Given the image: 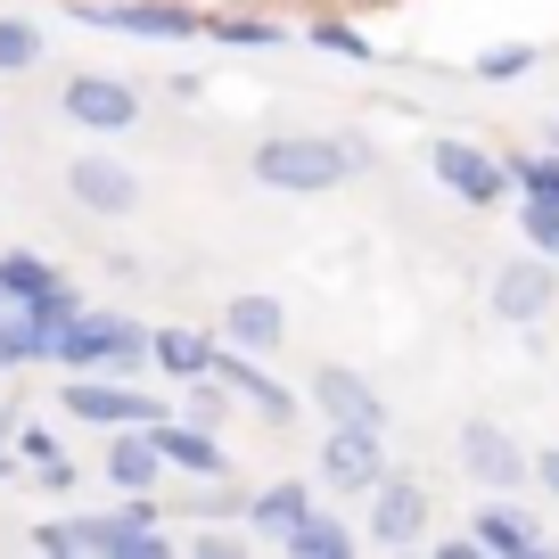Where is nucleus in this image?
<instances>
[{
  "instance_id": "nucleus-1",
  "label": "nucleus",
  "mask_w": 559,
  "mask_h": 559,
  "mask_svg": "<svg viewBox=\"0 0 559 559\" xmlns=\"http://www.w3.org/2000/svg\"><path fill=\"white\" fill-rule=\"evenodd\" d=\"M34 551H50V559H174V535L157 526V493H123L99 519H41Z\"/></svg>"
},
{
  "instance_id": "nucleus-2",
  "label": "nucleus",
  "mask_w": 559,
  "mask_h": 559,
  "mask_svg": "<svg viewBox=\"0 0 559 559\" xmlns=\"http://www.w3.org/2000/svg\"><path fill=\"white\" fill-rule=\"evenodd\" d=\"M247 174H255L263 190H280V198H330L337 181H354V157H346V132H337V140H321V132H272V140H255Z\"/></svg>"
},
{
  "instance_id": "nucleus-3",
  "label": "nucleus",
  "mask_w": 559,
  "mask_h": 559,
  "mask_svg": "<svg viewBox=\"0 0 559 559\" xmlns=\"http://www.w3.org/2000/svg\"><path fill=\"white\" fill-rule=\"evenodd\" d=\"M58 370H107V379H140L148 370V330L132 313H107V305H83L67 330L50 337Z\"/></svg>"
},
{
  "instance_id": "nucleus-4",
  "label": "nucleus",
  "mask_w": 559,
  "mask_h": 559,
  "mask_svg": "<svg viewBox=\"0 0 559 559\" xmlns=\"http://www.w3.org/2000/svg\"><path fill=\"white\" fill-rule=\"evenodd\" d=\"M67 17L91 25V34H140V41H190L206 34L190 0H67Z\"/></svg>"
},
{
  "instance_id": "nucleus-5",
  "label": "nucleus",
  "mask_w": 559,
  "mask_h": 559,
  "mask_svg": "<svg viewBox=\"0 0 559 559\" xmlns=\"http://www.w3.org/2000/svg\"><path fill=\"white\" fill-rule=\"evenodd\" d=\"M428 174H437V190H453L461 206H502L510 198V165L493 157V148H477V140H461V132L428 140Z\"/></svg>"
},
{
  "instance_id": "nucleus-6",
  "label": "nucleus",
  "mask_w": 559,
  "mask_h": 559,
  "mask_svg": "<svg viewBox=\"0 0 559 559\" xmlns=\"http://www.w3.org/2000/svg\"><path fill=\"white\" fill-rule=\"evenodd\" d=\"M58 412L83 419V428H148V419H165V403L140 379H67L58 386Z\"/></svg>"
},
{
  "instance_id": "nucleus-7",
  "label": "nucleus",
  "mask_w": 559,
  "mask_h": 559,
  "mask_svg": "<svg viewBox=\"0 0 559 559\" xmlns=\"http://www.w3.org/2000/svg\"><path fill=\"white\" fill-rule=\"evenodd\" d=\"M362 502H370V543H379V551H412V543H428V526H437L428 486H412V477H395V469H386Z\"/></svg>"
},
{
  "instance_id": "nucleus-8",
  "label": "nucleus",
  "mask_w": 559,
  "mask_h": 559,
  "mask_svg": "<svg viewBox=\"0 0 559 559\" xmlns=\"http://www.w3.org/2000/svg\"><path fill=\"white\" fill-rule=\"evenodd\" d=\"M386 477V428H337L321 437V486L330 493H370Z\"/></svg>"
},
{
  "instance_id": "nucleus-9",
  "label": "nucleus",
  "mask_w": 559,
  "mask_h": 559,
  "mask_svg": "<svg viewBox=\"0 0 559 559\" xmlns=\"http://www.w3.org/2000/svg\"><path fill=\"white\" fill-rule=\"evenodd\" d=\"M67 198L83 214H99V223H123V214L140 206V174L123 157H107V148H91V157L67 165Z\"/></svg>"
},
{
  "instance_id": "nucleus-10",
  "label": "nucleus",
  "mask_w": 559,
  "mask_h": 559,
  "mask_svg": "<svg viewBox=\"0 0 559 559\" xmlns=\"http://www.w3.org/2000/svg\"><path fill=\"white\" fill-rule=\"evenodd\" d=\"M551 305H559V263L551 255H510L502 272H493V313H502L510 330H535Z\"/></svg>"
},
{
  "instance_id": "nucleus-11",
  "label": "nucleus",
  "mask_w": 559,
  "mask_h": 559,
  "mask_svg": "<svg viewBox=\"0 0 559 559\" xmlns=\"http://www.w3.org/2000/svg\"><path fill=\"white\" fill-rule=\"evenodd\" d=\"M148 444H157V461L165 469H181V477H230V444H223V428H198V419H148Z\"/></svg>"
},
{
  "instance_id": "nucleus-12",
  "label": "nucleus",
  "mask_w": 559,
  "mask_h": 559,
  "mask_svg": "<svg viewBox=\"0 0 559 559\" xmlns=\"http://www.w3.org/2000/svg\"><path fill=\"white\" fill-rule=\"evenodd\" d=\"M58 107H67L83 132H132L140 123V91L123 83V74H67Z\"/></svg>"
},
{
  "instance_id": "nucleus-13",
  "label": "nucleus",
  "mask_w": 559,
  "mask_h": 559,
  "mask_svg": "<svg viewBox=\"0 0 559 559\" xmlns=\"http://www.w3.org/2000/svg\"><path fill=\"white\" fill-rule=\"evenodd\" d=\"M461 469L486 493H519L526 486V444L510 437V428H493V419H469V428H461Z\"/></svg>"
},
{
  "instance_id": "nucleus-14",
  "label": "nucleus",
  "mask_w": 559,
  "mask_h": 559,
  "mask_svg": "<svg viewBox=\"0 0 559 559\" xmlns=\"http://www.w3.org/2000/svg\"><path fill=\"white\" fill-rule=\"evenodd\" d=\"M214 379L230 386V403H247V412H255V419H272V428H280V419H297V386H280L272 370L255 362V354L223 346V337H214Z\"/></svg>"
},
{
  "instance_id": "nucleus-15",
  "label": "nucleus",
  "mask_w": 559,
  "mask_h": 559,
  "mask_svg": "<svg viewBox=\"0 0 559 559\" xmlns=\"http://www.w3.org/2000/svg\"><path fill=\"white\" fill-rule=\"evenodd\" d=\"M313 412L337 419V428H386L379 386H370L362 370H346V362H321V370H313Z\"/></svg>"
},
{
  "instance_id": "nucleus-16",
  "label": "nucleus",
  "mask_w": 559,
  "mask_h": 559,
  "mask_svg": "<svg viewBox=\"0 0 559 559\" xmlns=\"http://www.w3.org/2000/svg\"><path fill=\"white\" fill-rule=\"evenodd\" d=\"M469 535H477V551H486V559H535V551H551V543H543V526L526 519V510L510 502V493H493V502H477Z\"/></svg>"
},
{
  "instance_id": "nucleus-17",
  "label": "nucleus",
  "mask_w": 559,
  "mask_h": 559,
  "mask_svg": "<svg viewBox=\"0 0 559 559\" xmlns=\"http://www.w3.org/2000/svg\"><path fill=\"white\" fill-rule=\"evenodd\" d=\"M280 337H288V305H280V297H230V305H223V346L272 354Z\"/></svg>"
},
{
  "instance_id": "nucleus-18",
  "label": "nucleus",
  "mask_w": 559,
  "mask_h": 559,
  "mask_svg": "<svg viewBox=\"0 0 559 559\" xmlns=\"http://www.w3.org/2000/svg\"><path fill=\"white\" fill-rule=\"evenodd\" d=\"M165 461L148 444V428H107V486L116 493H157Z\"/></svg>"
},
{
  "instance_id": "nucleus-19",
  "label": "nucleus",
  "mask_w": 559,
  "mask_h": 559,
  "mask_svg": "<svg viewBox=\"0 0 559 559\" xmlns=\"http://www.w3.org/2000/svg\"><path fill=\"white\" fill-rule=\"evenodd\" d=\"M148 370H165V379H206L214 370V337L206 330H148Z\"/></svg>"
},
{
  "instance_id": "nucleus-20",
  "label": "nucleus",
  "mask_w": 559,
  "mask_h": 559,
  "mask_svg": "<svg viewBox=\"0 0 559 559\" xmlns=\"http://www.w3.org/2000/svg\"><path fill=\"white\" fill-rule=\"evenodd\" d=\"M305 510H313V486H305V477H280V486H263L255 502H247V526H255L263 543H288V526H297Z\"/></svg>"
},
{
  "instance_id": "nucleus-21",
  "label": "nucleus",
  "mask_w": 559,
  "mask_h": 559,
  "mask_svg": "<svg viewBox=\"0 0 559 559\" xmlns=\"http://www.w3.org/2000/svg\"><path fill=\"white\" fill-rule=\"evenodd\" d=\"M25 362H50V330L17 297H0V370H25Z\"/></svg>"
},
{
  "instance_id": "nucleus-22",
  "label": "nucleus",
  "mask_w": 559,
  "mask_h": 559,
  "mask_svg": "<svg viewBox=\"0 0 559 559\" xmlns=\"http://www.w3.org/2000/svg\"><path fill=\"white\" fill-rule=\"evenodd\" d=\"M305 41L330 50V58H354V67H379V41H370L354 17H337V9H313V17H305Z\"/></svg>"
},
{
  "instance_id": "nucleus-23",
  "label": "nucleus",
  "mask_w": 559,
  "mask_h": 559,
  "mask_svg": "<svg viewBox=\"0 0 559 559\" xmlns=\"http://www.w3.org/2000/svg\"><path fill=\"white\" fill-rule=\"evenodd\" d=\"M280 551H297V559H354V526H337L330 510H305L297 526H288V543H280Z\"/></svg>"
},
{
  "instance_id": "nucleus-24",
  "label": "nucleus",
  "mask_w": 559,
  "mask_h": 559,
  "mask_svg": "<svg viewBox=\"0 0 559 559\" xmlns=\"http://www.w3.org/2000/svg\"><path fill=\"white\" fill-rule=\"evenodd\" d=\"M206 34L230 41V50H272V41H288V25H280V17H255V9H247V17L230 9V17H206Z\"/></svg>"
},
{
  "instance_id": "nucleus-25",
  "label": "nucleus",
  "mask_w": 559,
  "mask_h": 559,
  "mask_svg": "<svg viewBox=\"0 0 559 559\" xmlns=\"http://www.w3.org/2000/svg\"><path fill=\"white\" fill-rule=\"evenodd\" d=\"M50 280H58V272L34 255V247H0V297H17V305H25V297H41Z\"/></svg>"
},
{
  "instance_id": "nucleus-26",
  "label": "nucleus",
  "mask_w": 559,
  "mask_h": 559,
  "mask_svg": "<svg viewBox=\"0 0 559 559\" xmlns=\"http://www.w3.org/2000/svg\"><path fill=\"white\" fill-rule=\"evenodd\" d=\"M510 165V198H559V148L543 140L535 157H502Z\"/></svg>"
},
{
  "instance_id": "nucleus-27",
  "label": "nucleus",
  "mask_w": 559,
  "mask_h": 559,
  "mask_svg": "<svg viewBox=\"0 0 559 559\" xmlns=\"http://www.w3.org/2000/svg\"><path fill=\"white\" fill-rule=\"evenodd\" d=\"M41 50H50V41H41L34 17H0V74H34Z\"/></svg>"
},
{
  "instance_id": "nucleus-28",
  "label": "nucleus",
  "mask_w": 559,
  "mask_h": 559,
  "mask_svg": "<svg viewBox=\"0 0 559 559\" xmlns=\"http://www.w3.org/2000/svg\"><path fill=\"white\" fill-rule=\"evenodd\" d=\"M9 453H17V469H41V461H58L67 444H58L50 419H9Z\"/></svg>"
},
{
  "instance_id": "nucleus-29",
  "label": "nucleus",
  "mask_w": 559,
  "mask_h": 559,
  "mask_svg": "<svg viewBox=\"0 0 559 559\" xmlns=\"http://www.w3.org/2000/svg\"><path fill=\"white\" fill-rule=\"evenodd\" d=\"M535 58H543V41H510V50H477V83H519V74H535Z\"/></svg>"
},
{
  "instance_id": "nucleus-30",
  "label": "nucleus",
  "mask_w": 559,
  "mask_h": 559,
  "mask_svg": "<svg viewBox=\"0 0 559 559\" xmlns=\"http://www.w3.org/2000/svg\"><path fill=\"white\" fill-rule=\"evenodd\" d=\"M519 230H526V247H535V255L559 263V198H519Z\"/></svg>"
},
{
  "instance_id": "nucleus-31",
  "label": "nucleus",
  "mask_w": 559,
  "mask_h": 559,
  "mask_svg": "<svg viewBox=\"0 0 559 559\" xmlns=\"http://www.w3.org/2000/svg\"><path fill=\"white\" fill-rule=\"evenodd\" d=\"M181 395H190V419H198V428H223V419L239 412V403H230V386L214 379V370H206V379H181Z\"/></svg>"
},
{
  "instance_id": "nucleus-32",
  "label": "nucleus",
  "mask_w": 559,
  "mask_h": 559,
  "mask_svg": "<svg viewBox=\"0 0 559 559\" xmlns=\"http://www.w3.org/2000/svg\"><path fill=\"white\" fill-rule=\"evenodd\" d=\"M526 486H543L559 502V444H543V453H526Z\"/></svg>"
},
{
  "instance_id": "nucleus-33",
  "label": "nucleus",
  "mask_w": 559,
  "mask_h": 559,
  "mask_svg": "<svg viewBox=\"0 0 559 559\" xmlns=\"http://www.w3.org/2000/svg\"><path fill=\"white\" fill-rule=\"evenodd\" d=\"M190 551H198V559H230V551H239V535H223V526H206V535H198Z\"/></svg>"
},
{
  "instance_id": "nucleus-34",
  "label": "nucleus",
  "mask_w": 559,
  "mask_h": 559,
  "mask_svg": "<svg viewBox=\"0 0 559 559\" xmlns=\"http://www.w3.org/2000/svg\"><path fill=\"white\" fill-rule=\"evenodd\" d=\"M34 477H41V486H50V493H74V461H67V453H58V461H41Z\"/></svg>"
},
{
  "instance_id": "nucleus-35",
  "label": "nucleus",
  "mask_w": 559,
  "mask_h": 559,
  "mask_svg": "<svg viewBox=\"0 0 559 559\" xmlns=\"http://www.w3.org/2000/svg\"><path fill=\"white\" fill-rule=\"evenodd\" d=\"M437 559H486V551H477V535H444V543H437Z\"/></svg>"
},
{
  "instance_id": "nucleus-36",
  "label": "nucleus",
  "mask_w": 559,
  "mask_h": 559,
  "mask_svg": "<svg viewBox=\"0 0 559 559\" xmlns=\"http://www.w3.org/2000/svg\"><path fill=\"white\" fill-rule=\"evenodd\" d=\"M9 469H17V453H9V419H0V477H9Z\"/></svg>"
},
{
  "instance_id": "nucleus-37",
  "label": "nucleus",
  "mask_w": 559,
  "mask_h": 559,
  "mask_svg": "<svg viewBox=\"0 0 559 559\" xmlns=\"http://www.w3.org/2000/svg\"><path fill=\"white\" fill-rule=\"evenodd\" d=\"M551 148H559V107H551Z\"/></svg>"
}]
</instances>
